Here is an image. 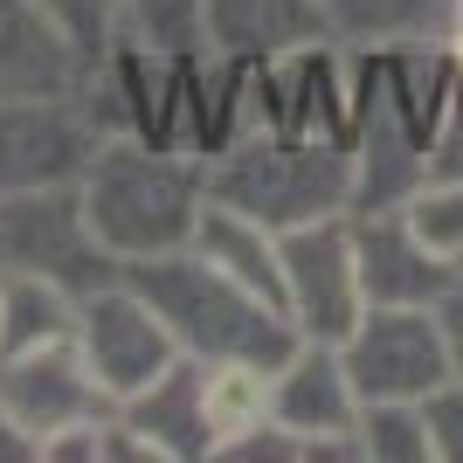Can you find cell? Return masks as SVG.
I'll use <instances>...</instances> for the list:
<instances>
[{
	"label": "cell",
	"instance_id": "7c38bea8",
	"mask_svg": "<svg viewBox=\"0 0 463 463\" xmlns=\"http://www.w3.org/2000/svg\"><path fill=\"white\" fill-rule=\"evenodd\" d=\"M118 422L132 429L153 463H214L222 422H214V367L180 353L153 387L118 402Z\"/></svg>",
	"mask_w": 463,
	"mask_h": 463
},
{
	"label": "cell",
	"instance_id": "cb8c5ba5",
	"mask_svg": "<svg viewBox=\"0 0 463 463\" xmlns=\"http://www.w3.org/2000/svg\"><path fill=\"white\" fill-rule=\"evenodd\" d=\"M436 311H443V339H449V367H457V373H463V284H457V290H449V298H443V305H436Z\"/></svg>",
	"mask_w": 463,
	"mask_h": 463
},
{
	"label": "cell",
	"instance_id": "5b68a950",
	"mask_svg": "<svg viewBox=\"0 0 463 463\" xmlns=\"http://www.w3.org/2000/svg\"><path fill=\"white\" fill-rule=\"evenodd\" d=\"M360 402H429L449 381V339L436 305H367L360 326L339 339Z\"/></svg>",
	"mask_w": 463,
	"mask_h": 463
},
{
	"label": "cell",
	"instance_id": "9c48e42d",
	"mask_svg": "<svg viewBox=\"0 0 463 463\" xmlns=\"http://www.w3.org/2000/svg\"><path fill=\"white\" fill-rule=\"evenodd\" d=\"M104 146L83 97H0V201L83 180L90 153Z\"/></svg>",
	"mask_w": 463,
	"mask_h": 463
},
{
	"label": "cell",
	"instance_id": "30bf717a",
	"mask_svg": "<svg viewBox=\"0 0 463 463\" xmlns=\"http://www.w3.org/2000/svg\"><path fill=\"white\" fill-rule=\"evenodd\" d=\"M353 256L367 305H443L463 284L457 256L436 250L408 208H353Z\"/></svg>",
	"mask_w": 463,
	"mask_h": 463
},
{
	"label": "cell",
	"instance_id": "6da1fadb",
	"mask_svg": "<svg viewBox=\"0 0 463 463\" xmlns=\"http://www.w3.org/2000/svg\"><path fill=\"white\" fill-rule=\"evenodd\" d=\"M125 284L166 318V332L180 339L187 360H208V367H263L270 373L277 360L298 346V326L284 318V305H270V298L250 290L242 277L214 270L201 250L138 256V263H125Z\"/></svg>",
	"mask_w": 463,
	"mask_h": 463
},
{
	"label": "cell",
	"instance_id": "d6986e66",
	"mask_svg": "<svg viewBox=\"0 0 463 463\" xmlns=\"http://www.w3.org/2000/svg\"><path fill=\"white\" fill-rule=\"evenodd\" d=\"M125 28L159 56H187L208 49V0H125Z\"/></svg>",
	"mask_w": 463,
	"mask_h": 463
},
{
	"label": "cell",
	"instance_id": "ffe728a7",
	"mask_svg": "<svg viewBox=\"0 0 463 463\" xmlns=\"http://www.w3.org/2000/svg\"><path fill=\"white\" fill-rule=\"evenodd\" d=\"M42 7H49V21L70 35V49L83 56V70L125 35V0H42Z\"/></svg>",
	"mask_w": 463,
	"mask_h": 463
},
{
	"label": "cell",
	"instance_id": "9a60e30c",
	"mask_svg": "<svg viewBox=\"0 0 463 463\" xmlns=\"http://www.w3.org/2000/svg\"><path fill=\"white\" fill-rule=\"evenodd\" d=\"M194 250L208 256L214 270L242 277L250 290H263L270 305H284V242H277V229H263V222H250V214L222 208V201H208V214H201V229H194ZM290 318V311H284Z\"/></svg>",
	"mask_w": 463,
	"mask_h": 463
},
{
	"label": "cell",
	"instance_id": "ac0fdd59",
	"mask_svg": "<svg viewBox=\"0 0 463 463\" xmlns=\"http://www.w3.org/2000/svg\"><path fill=\"white\" fill-rule=\"evenodd\" d=\"M360 457L367 463H436L422 402H360Z\"/></svg>",
	"mask_w": 463,
	"mask_h": 463
},
{
	"label": "cell",
	"instance_id": "603a6c76",
	"mask_svg": "<svg viewBox=\"0 0 463 463\" xmlns=\"http://www.w3.org/2000/svg\"><path fill=\"white\" fill-rule=\"evenodd\" d=\"M0 463H42V443L7 415V408H0Z\"/></svg>",
	"mask_w": 463,
	"mask_h": 463
},
{
	"label": "cell",
	"instance_id": "7a4b0ae2",
	"mask_svg": "<svg viewBox=\"0 0 463 463\" xmlns=\"http://www.w3.org/2000/svg\"><path fill=\"white\" fill-rule=\"evenodd\" d=\"M83 208L90 229L118 263L194 250V229L208 214V159L166 153L146 138H104L83 166Z\"/></svg>",
	"mask_w": 463,
	"mask_h": 463
},
{
	"label": "cell",
	"instance_id": "8992f818",
	"mask_svg": "<svg viewBox=\"0 0 463 463\" xmlns=\"http://www.w3.org/2000/svg\"><path fill=\"white\" fill-rule=\"evenodd\" d=\"M270 422H284L311 463H367L360 457V387H353L339 346L298 339L270 367Z\"/></svg>",
	"mask_w": 463,
	"mask_h": 463
},
{
	"label": "cell",
	"instance_id": "d4e9b609",
	"mask_svg": "<svg viewBox=\"0 0 463 463\" xmlns=\"http://www.w3.org/2000/svg\"><path fill=\"white\" fill-rule=\"evenodd\" d=\"M457 270H463V256H457Z\"/></svg>",
	"mask_w": 463,
	"mask_h": 463
},
{
	"label": "cell",
	"instance_id": "8fae6325",
	"mask_svg": "<svg viewBox=\"0 0 463 463\" xmlns=\"http://www.w3.org/2000/svg\"><path fill=\"white\" fill-rule=\"evenodd\" d=\"M0 408H7L35 443H49L62 429L104 422V415H111V394L83 367L77 339H56V346L7 353V360H0Z\"/></svg>",
	"mask_w": 463,
	"mask_h": 463
},
{
	"label": "cell",
	"instance_id": "2e32d148",
	"mask_svg": "<svg viewBox=\"0 0 463 463\" xmlns=\"http://www.w3.org/2000/svg\"><path fill=\"white\" fill-rule=\"evenodd\" d=\"M77 318H83L77 290L49 284V277H28V270H0V360L77 339Z\"/></svg>",
	"mask_w": 463,
	"mask_h": 463
},
{
	"label": "cell",
	"instance_id": "44dd1931",
	"mask_svg": "<svg viewBox=\"0 0 463 463\" xmlns=\"http://www.w3.org/2000/svg\"><path fill=\"white\" fill-rule=\"evenodd\" d=\"M408 214L436 250L463 256V174H429V187L408 201Z\"/></svg>",
	"mask_w": 463,
	"mask_h": 463
},
{
	"label": "cell",
	"instance_id": "277c9868",
	"mask_svg": "<svg viewBox=\"0 0 463 463\" xmlns=\"http://www.w3.org/2000/svg\"><path fill=\"white\" fill-rule=\"evenodd\" d=\"M0 270H28V277H49V284L90 298V290L118 284L125 263L90 229L83 187L62 180V187H35V194L0 201Z\"/></svg>",
	"mask_w": 463,
	"mask_h": 463
},
{
	"label": "cell",
	"instance_id": "3957f363",
	"mask_svg": "<svg viewBox=\"0 0 463 463\" xmlns=\"http://www.w3.org/2000/svg\"><path fill=\"white\" fill-rule=\"evenodd\" d=\"M208 201L250 214L277 235L326 222V214H353V146L250 125L229 153L208 159Z\"/></svg>",
	"mask_w": 463,
	"mask_h": 463
},
{
	"label": "cell",
	"instance_id": "5bb4252c",
	"mask_svg": "<svg viewBox=\"0 0 463 463\" xmlns=\"http://www.w3.org/2000/svg\"><path fill=\"white\" fill-rule=\"evenodd\" d=\"M83 90V56L70 49L42 0H0V97H70Z\"/></svg>",
	"mask_w": 463,
	"mask_h": 463
},
{
	"label": "cell",
	"instance_id": "ba28073f",
	"mask_svg": "<svg viewBox=\"0 0 463 463\" xmlns=\"http://www.w3.org/2000/svg\"><path fill=\"white\" fill-rule=\"evenodd\" d=\"M77 353H83V367L97 373V387H104L111 408H118V402H132L138 387H153L159 373L174 367V360H180V339L166 332V318H159V311L125 284V270H118V284H104V290L83 298Z\"/></svg>",
	"mask_w": 463,
	"mask_h": 463
},
{
	"label": "cell",
	"instance_id": "4fadbf2b",
	"mask_svg": "<svg viewBox=\"0 0 463 463\" xmlns=\"http://www.w3.org/2000/svg\"><path fill=\"white\" fill-rule=\"evenodd\" d=\"M311 42H339L326 0H208V49L242 62H277Z\"/></svg>",
	"mask_w": 463,
	"mask_h": 463
},
{
	"label": "cell",
	"instance_id": "e0dca14e",
	"mask_svg": "<svg viewBox=\"0 0 463 463\" xmlns=\"http://www.w3.org/2000/svg\"><path fill=\"white\" fill-rule=\"evenodd\" d=\"M339 42L367 49V42H408V35H436L443 42L457 28L463 0H326Z\"/></svg>",
	"mask_w": 463,
	"mask_h": 463
},
{
	"label": "cell",
	"instance_id": "52a82bcc",
	"mask_svg": "<svg viewBox=\"0 0 463 463\" xmlns=\"http://www.w3.org/2000/svg\"><path fill=\"white\" fill-rule=\"evenodd\" d=\"M284 311L298 339H326L339 346L360 311H367V290H360V256H353V214H326V222H305V229H284Z\"/></svg>",
	"mask_w": 463,
	"mask_h": 463
},
{
	"label": "cell",
	"instance_id": "7402d4cb",
	"mask_svg": "<svg viewBox=\"0 0 463 463\" xmlns=\"http://www.w3.org/2000/svg\"><path fill=\"white\" fill-rule=\"evenodd\" d=\"M422 408H429V443H436V463H463V373H449Z\"/></svg>",
	"mask_w": 463,
	"mask_h": 463
}]
</instances>
